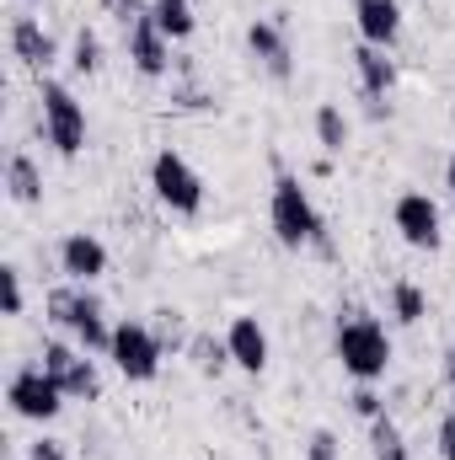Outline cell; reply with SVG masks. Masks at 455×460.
Instances as JSON below:
<instances>
[{
	"instance_id": "4fadbf2b",
	"label": "cell",
	"mask_w": 455,
	"mask_h": 460,
	"mask_svg": "<svg viewBox=\"0 0 455 460\" xmlns=\"http://www.w3.org/2000/svg\"><path fill=\"white\" fill-rule=\"evenodd\" d=\"M11 54L27 65V70H49L59 59V43L43 32L38 16H11Z\"/></svg>"
},
{
	"instance_id": "f1b7e54d",
	"label": "cell",
	"mask_w": 455,
	"mask_h": 460,
	"mask_svg": "<svg viewBox=\"0 0 455 460\" xmlns=\"http://www.w3.org/2000/svg\"><path fill=\"white\" fill-rule=\"evenodd\" d=\"M103 5H108V11H113L118 22H123V27H129V22H139V16H145V11H150V5H145V0H103Z\"/></svg>"
},
{
	"instance_id": "4dcf8cb0",
	"label": "cell",
	"mask_w": 455,
	"mask_h": 460,
	"mask_svg": "<svg viewBox=\"0 0 455 460\" xmlns=\"http://www.w3.org/2000/svg\"><path fill=\"white\" fill-rule=\"evenodd\" d=\"M445 380H451V402H455V348L445 353Z\"/></svg>"
},
{
	"instance_id": "7a4b0ae2",
	"label": "cell",
	"mask_w": 455,
	"mask_h": 460,
	"mask_svg": "<svg viewBox=\"0 0 455 460\" xmlns=\"http://www.w3.org/2000/svg\"><path fill=\"white\" fill-rule=\"evenodd\" d=\"M268 215H273V235H279V246H290V252H300V246L333 252L327 220H322V209L311 204V193L300 188V177H290V172L273 177V204H268Z\"/></svg>"
},
{
	"instance_id": "1f68e13d",
	"label": "cell",
	"mask_w": 455,
	"mask_h": 460,
	"mask_svg": "<svg viewBox=\"0 0 455 460\" xmlns=\"http://www.w3.org/2000/svg\"><path fill=\"white\" fill-rule=\"evenodd\" d=\"M445 188L455 193V150H451V166H445Z\"/></svg>"
},
{
	"instance_id": "484cf974",
	"label": "cell",
	"mask_w": 455,
	"mask_h": 460,
	"mask_svg": "<svg viewBox=\"0 0 455 460\" xmlns=\"http://www.w3.org/2000/svg\"><path fill=\"white\" fill-rule=\"evenodd\" d=\"M348 402H353V412H359V418H364V423H375V418H380V412H386V402H380V396H375V391H370V385H359V391H353V396H348Z\"/></svg>"
},
{
	"instance_id": "44dd1931",
	"label": "cell",
	"mask_w": 455,
	"mask_h": 460,
	"mask_svg": "<svg viewBox=\"0 0 455 460\" xmlns=\"http://www.w3.org/2000/svg\"><path fill=\"white\" fill-rule=\"evenodd\" d=\"M370 456H375V460H413V456H407V439H402V429H397L386 412L370 423Z\"/></svg>"
},
{
	"instance_id": "52a82bcc",
	"label": "cell",
	"mask_w": 455,
	"mask_h": 460,
	"mask_svg": "<svg viewBox=\"0 0 455 460\" xmlns=\"http://www.w3.org/2000/svg\"><path fill=\"white\" fill-rule=\"evenodd\" d=\"M108 358L118 364V375H123V380L150 385V380L161 375L166 348H161V338H156L145 322H118V327H113V353H108Z\"/></svg>"
},
{
	"instance_id": "4316f807",
	"label": "cell",
	"mask_w": 455,
	"mask_h": 460,
	"mask_svg": "<svg viewBox=\"0 0 455 460\" xmlns=\"http://www.w3.org/2000/svg\"><path fill=\"white\" fill-rule=\"evenodd\" d=\"M306 460H338V434H333V429H317V434H311V450H306Z\"/></svg>"
},
{
	"instance_id": "ffe728a7",
	"label": "cell",
	"mask_w": 455,
	"mask_h": 460,
	"mask_svg": "<svg viewBox=\"0 0 455 460\" xmlns=\"http://www.w3.org/2000/svg\"><path fill=\"white\" fill-rule=\"evenodd\" d=\"M391 316H397L402 327H418V322L429 316V295H424L413 279H397V284H391Z\"/></svg>"
},
{
	"instance_id": "30bf717a",
	"label": "cell",
	"mask_w": 455,
	"mask_h": 460,
	"mask_svg": "<svg viewBox=\"0 0 455 460\" xmlns=\"http://www.w3.org/2000/svg\"><path fill=\"white\" fill-rule=\"evenodd\" d=\"M129 59H134V70H139L145 81H161V75L172 70V38L150 22V11H145L139 22H129Z\"/></svg>"
},
{
	"instance_id": "603a6c76",
	"label": "cell",
	"mask_w": 455,
	"mask_h": 460,
	"mask_svg": "<svg viewBox=\"0 0 455 460\" xmlns=\"http://www.w3.org/2000/svg\"><path fill=\"white\" fill-rule=\"evenodd\" d=\"M70 65H76V75H97V70H103V38H97L92 27H81V32H76Z\"/></svg>"
},
{
	"instance_id": "3957f363",
	"label": "cell",
	"mask_w": 455,
	"mask_h": 460,
	"mask_svg": "<svg viewBox=\"0 0 455 460\" xmlns=\"http://www.w3.org/2000/svg\"><path fill=\"white\" fill-rule=\"evenodd\" d=\"M49 316H54L65 332H76V343L86 348V353H113V327H108V316H103V300H97L86 284H59V289L49 295Z\"/></svg>"
},
{
	"instance_id": "5bb4252c",
	"label": "cell",
	"mask_w": 455,
	"mask_h": 460,
	"mask_svg": "<svg viewBox=\"0 0 455 460\" xmlns=\"http://www.w3.org/2000/svg\"><path fill=\"white\" fill-rule=\"evenodd\" d=\"M353 22H359V38L375 49H391L402 38V5L397 0H353Z\"/></svg>"
},
{
	"instance_id": "83f0119b",
	"label": "cell",
	"mask_w": 455,
	"mask_h": 460,
	"mask_svg": "<svg viewBox=\"0 0 455 460\" xmlns=\"http://www.w3.org/2000/svg\"><path fill=\"white\" fill-rule=\"evenodd\" d=\"M27 460H70V456H65V439H49L43 434V439L27 445Z\"/></svg>"
},
{
	"instance_id": "ac0fdd59",
	"label": "cell",
	"mask_w": 455,
	"mask_h": 460,
	"mask_svg": "<svg viewBox=\"0 0 455 460\" xmlns=\"http://www.w3.org/2000/svg\"><path fill=\"white\" fill-rule=\"evenodd\" d=\"M150 22L172 38V43H183V38H193V27H199V16H193V0H150Z\"/></svg>"
},
{
	"instance_id": "ba28073f",
	"label": "cell",
	"mask_w": 455,
	"mask_h": 460,
	"mask_svg": "<svg viewBox=\"0 0 455 460\" xmlns=\"http://www.w3.org/2000/svg\"><path fill=\"white\" fill-rule=\"evenodd\" d=\"M70 402H97L103 396V380H97V364L86 358V348H70V343H43V358H38Z\"/></svg>"
},
{
	"instance_id": "277c9868",
	"label": "cell",
	"mask_w": 455,
	"mask_h": 460,
	"mask_svg": "<svg viewBox=\"0 0 455 460\" xmlns=\"http://www.w3.org/2000/svg\"><path fill=\"white\" fill-rule=\"evenodd\" d=\"M38 113H43V134L59 155H81L86 150V108L76 102V92L65 81H43L38 86Z\"/></svg>"
},
{
	"instance_id": "9c48e42d",
	"label": "cell",
	"mask_w": 455,
	"mask_h": 460,
	"mask_svg": "<svg viewBox=\"0 0 455 460\" xmlns=\"http://www.w3.org/2000/svg\"><path fill=\"white\" fill-rule=\"evenodd\" d=\"M391 220L402 230V241L407 246H418V252H440V241H445V220H440V204L429 199V193H402L397 199V209H391Z\"/></svg>"
},
{
	"instance_id": "d6986e66",
	"label": "cell",
	"mask_w": 455,
	"mask_h": 460,
	"mask_svg": "<svg viewBox=\"0 0 455 460\" xmlns=\"http://www.w3.org/2000/svg\"><path fill=\"white\" fill-rule=\"evenodd\" d=\"M188 358H193L199 375H220L230 364V343L215 338V332H193V338H188Z\"/></svg>"
},
{
	"instance_id": "5b68a950",
	"label": "cell",
	"mask_w": 455,
	"mask_h": 460,
	"mask_svg": "<svg viewBox=\"0 0 455 460\" xmlns=\"http://www.w3.org/2000/svg\"><path fill=\"white\" fill-rule=\"evenodd\" d=\"M150 188H156V199L172 209V215H199L204 209V177L166 145V150H156V161H150Z\"/></svg>"
},
{
	"instance_id": "e0dca14e",
	"label": "cell",
	"mask_w": 455,
	"mask_h": 460,
	"mask_svg": "<svg viewBox=\"0 0 455 460\" xmlns=\"http://www.w3.org/2000/svg\"><path fill=\"white\" fill-rule=\"evenodd\" d=\"M5 193H11V204H22V209H32V204H43V172L32 166V155H11L5 161Z\"/></svg>"
},
{
	"instance_id": "7402d4cb",
	"label": "cell",
	"mask_w": 455,
	"mask_h": 460,
	"mask_svg": "<svg viewBox=\"0 0 455 460\" xmlns=\"http://www.w3.org/2000/svg\"><path fill=\"white\" fill-rule=\"evenodd\" d=\"M317 139H322L327 155H343V145H348V118H343L338 102H322V108H317Z\"/></svg>"
},
{
	"instance_id": "d4e9b609",
	"label": "cell",
	"mask_w": 455,
	"mask_h": 460,
	"mask_svg": "<svg viewBox=\"0 0 455 460\" xmlns=\"http://www.w3.org/2000/svg\"><path fill=\"white\" fill-rule=\"evenodd\" d=\"M0 295H5V316H22V268L16 262L0 268Z\"/></svg>"
},
{
	"instance_id": "cb8c5ba5",
	"label": "cell",
	"mask_w": 455,
	"mask_h": 460,
	"mask_svg": "<svg viewBox=\"0 0 455 460\" xmlns=\"http://www.w3.org/2000/svg\"><path fill=\"white\" fill-rule=\"evenodd\" d=\"M156 316H161V322H156L150 332L161 338V348H188L193 332H183V316H177V311H156Z\"/></svg>"
},
{
	"instance_id": "2e32d148",
	"label": "cell",
	"mask_w": 455,
	"mask_h": 460,
	"mask_svg": "<svg viewBox=\"0 0 455 460\" xmlns=\"http://www.w3.org/2000/svg\"><path fill=\"white\" fill-rule=\"evenodd\" d=\"M353 70H359V92H364L370 102H380V97L397 86V65H391L386 49H375V43H359V49H353Z\"/></svg>"
},
{
	"instance_id": "9a60e30c",
	"label": "cell",
	"mask_w": 455,
	"mask_h": 460,
	"mask_svg": "<svg viewBox=\"0 0 455 460\" xmlns=\"http://www.w3.org/2000/svg\"><path fill=\"white\" fill-rule=\"evenodd\" d=\"M226 343H230V364L236 369H246V375H263L268 369V332L257 327V316H236Z\"/></svg>"
},
{
	"instance_id": "8fae6325",
	"label": "cell",
	"mask_w": 455,
	"mask_h": 460,
	"mask_svg": "<svg viewBox=\"0 0 455 460\" xmlns=\"http://www.w3.org/2000/svg\"><path fill=\"white\" fill-rule=\"evenodd\" d=\"M246 49H252V59H257L273 81H290L295 54H290V38H284V22H279V16H257V22L246 27Z\"/></svg>"
},
{
	"instance_id": "8992f818",
	"label": "cell",
	"mask_w": 455,
	"mask_h": 460,
	"mask_svg": "<svg viewBox=\"0 0 455 460\" xmlns=\"http://www.w3.org/2000/svg\"><path fill=\"white\" fill-rule=\"evenodd\" d=\"M5 402H11L16 418L49 423V418H59V407H65L70 396H65V385H59L43 364H22V369L11 375V385H5Z\"/></svg>"
},
{
	"instance_id": "6da1fadb",
	"label": "cell",
	"mask_w": 455,
	"mask_h": 460,
	"mask_svg": "<svg viewBox=\"0 0 455 460\" xmlns=\"http://www.w3.org/2000/svg\"><path fill=\"white\" fill-rule=\"evenodd\" d=\"M333 348H338V364L359 380V385H375V380L391 369V338H386V327H380L370 311H359V305H348L338 316Z\"/></svg>"
},
{
	"instance_id": "7c38bea8",
	"label": "cell",
	"mask_w": 455,
	"mask_h": 460,
	"mask_svg": "<svg viewBox=\"0 0 455 460\" xmlns=\"http://www.w3.org/2000/svg\"><path fill=\"white\" fill-rule=\"evenodd\" d=\"M59 268L70 273V284H92V279H103V273H108V246H103L97 235L76 230V235H65V241H59Z\"/></svg>"
},
{
	"instance_id": "f546056e",
	"label": "cell",
	"mask_w": 455,
	"mask_h": 460,
	"mask_svg": "<svg viewBox=\"0 0 455 460\" xmlns=\"http://www.w3.org/2000/svg\"><path fill=\"white\" fill-rule=\"evenodd\" d=\"M440 456L455 460V412L445 418V423H440Z\"/></svg>"
}]
</instances>
